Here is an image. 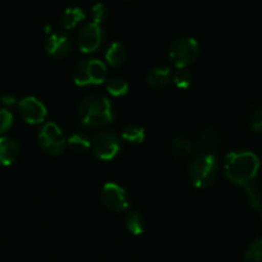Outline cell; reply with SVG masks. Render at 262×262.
<instances>
[{
  "mask_svg": "<svg viewBox=\"0 0 262 262\" xmlns=\"http://www.w3.org/2000/svg\"><path fill=\"white\" fill-rule=\"evenodd\" d=\"M225 176L241 187L253 183L260 170V159L251 151H233L225 156Z\"/></svg>",
  "mask_w": 262,
  "mask_h": 262,
  "instance_id": "1",
  "label": "cell"
},
{
  "mask_svg": "<svg viewBox=\"0 0 262 262\" xmlns=\"http://www.w3.org/2000/svg\"><path fill=\"white\" fill-rule=\"evenodd\" d=\"M79 122L90 128H101L112 123L113 109L109 100L99 95H91L82 100L77 107Z\"/></svg>",
  "mask_w": 262,
  "mask_h": 262,
  "instance_id": "2",
  "label": "cell"
},
{
  "mask_svg": "<svg viewBox=\"0 0 262 262\" xmlns=\"http://www.w3.org/2000/svg\"><path fill=\"white\" fill-rule=\"evenodd\" d=\"M192 184L200 189L210 188L219 176V163L214 154L199 152L193 156L188 168Z\"/></svg>",
  "mask_w": 262,
  "mask_h": 262,
  "instance_id": "3",
  "label": "cell"
},
{
  "mask_svg": "<svg viewBox=\"0 0 262 262\" xmlns=\"http://www.w3.org/2000/svg\"><path fill=\"white\" fill-rule=\"evenodd\" d=\"M72 77L77 86H97L106 81V67L97 59H83L73 67Z\"/></svg>",
  "mask_w": 262,
  "mask_h": 262,
  "instance_id": "4",
  "label": "cell"
},
{
  "mask_svg": "<svg viewBox=\"0 0 262 262\" xmlns=\"http://www.w3.org/2000/svg\"><path fill=\"white\" fill-rule=\"evenodd\" d=\"M200 54V43L196 38H177L169 46V58L177 68H187L196 61Z\"/></svg>",
  "mask_w": 262,
  "mask_h": 262,
  "instance_id": "5",
  "label": "cell"
},
{
  "mask_svg": "<svg viewBox=\"0 0 262 262\" xmlns=\"http://www.w3.org/2000/svg\"><path fill=\"white\" fill-rule=\"evenodd\" d=\"M91 147L94 155L100 160H113L120 151L119 137L110 130L100 132L92 140Z\"/></svg>",
  "mask_w": 262,
  "mask_h": 262,
  "instance_id": "6",
  "label": "cell"
},
{
  "mask_svg": "<svg viewBox=\"0 0 262 262\" xmlns=\"http://www.w3.org/2000/svg\"><path fill=\"white\" fill-rule=\"evenodd\" d=\"M38 143L45 152L50 155H59L67 146L63 132L55 123H46L38 133Z\"/></svg>",
  "mask_w": 262,
  "mask_h": 262,
  "instance_id": "7",
  "label": "cell"
},
{
  "mask_svg": "<svg viewBox=\"0 0 262 262\" xmlns=\"http://www.w3.org/2000/svg\"><path fill=\"white\" fill-rule=\"evenodd\" d=\"M100 200L113 212H123L129 207V197L127 191L113 182L102 186L100 191Z\"/></svg>",
  "mask_w": 262,
  "mask_h": 262,
  "instance_id": "8",
  "label": "cell"
},
{
  "mask_svg": "<svg viewBox=\"0 0 262 262\" xmlns=\"http://www.w3.org/2000/svg\"><path fill=\"white\" fill-rule=\"evenodd\" d=\"M104 40V32L97 23H87L79 30L77 36V43L82 53H95L101 46Z\"/></svg>",
  "mask_w": 262,
  "mask_h": 262,
  "instance_id": "9",
  "label": "cell"
},
{
  "mask_svg": "<svg viewBox=\"0 0 262 262\" xmlns=\"http://www.w3.org/2000/svg\"><path fill=\"white\" fill-rule=\"evenodd\" d=\"M18 109L23 120L28 124H40L46 119L48 110L45 105L33 96L25 97L18 102Z\"/></svg>",
  "mask_w": 262,
  "mask_h": 262,
  "instance_id": "10",
  "label": "cell"
},
{
  "mask_svg": "<svg viewBox=\"0 0 262 262\" xmlns=\"http://www.w3.org/2000/svg\"><path fill=\"white\" fill-rule=\"evenodd\" d=\"M223 142V133L220 128L216 124H211L204 129V132L200 136L199 142L197 145V150L200 152H207L212 154L216 148L220 147Z\"/></svg>",
  "mask_w": 262,
  "mask_h": 262,
  "instance_id": "11",
  "label": "cell"
},
{
  "mask_svg": "<svg viewBox=\"0 0 262 262\" xmlns=\"http://www.w3.org/2000/svg\"><path fill=\"white\" fill-rule=\"evenodd\" d=\"M71 40L66 33H53L45 41V50L53 58H64L71 51Z\"/></svg>",
  "mask_w": 262,
  "mask_h": 262,
  "instance_id": "12",
  "label": "cell"
},
{
  "mask_svg": "<svg viewBox=\"0 0 262 262\" xmlns=\"http://www.w3.org/2000/svg\"><path fill=\"white\" fill-rule=\"evenodd\" d=\"M197 151L196 143L187 137H177L170 142V152L177 161L192 160Z\"/></svg>",
  "mask_w": 262,
  "mask_h": 262,
  "instance_id": "13",
  "label": "cell"
},
{
  "mask_svg": "<svg viewBox=\"0 0 262 262\" xmlns=\"http://www.w3.org/2000/svg\"><path fill=\"white\" fill-rule=\"evenodd\" d=\"M19 154V145L10 137H0V164L4 166L15 163Z\"/></svg>",
  "mask_w": 262,
  "mask_h": 262,
  "instance_id": "14",
  "label": "cell"
},
{
  "mask_svg": "<svg viewBox=\"0 0 262 262\" xmlns=\"http://www.w3.org/2000/svg\"><path fill=\"white\" fill-rule=\"evenodd\" d=\"M171 69L169 67H158L147 74L148 86L155 90H161L171 82Z\"/></svg>",
  "mask_w": 262,
  "mask_h": 262,
  "instance_id": "15",
  "label": "cell"
},
{
  "mask_svg": "<svg viewBox=\"0 0 262 262\" xmlns=\"http://www.w3.org/2000/svg\"><path fill=\"white\" fill-rule=\"evenodd\" d=\"M105 59H106L107 64L112 67H120L125 63L127 59V50L124 46L118 41H114L112 45L107 48L106 53H105Z\"/></svg>",
  "mask_w": 262,
  "mask_h": 262,
  "instance_id": "16",
  "label": "cell"
},
{
  "mask_svg": "<svg viewBox=\"0 0 262 262\" xmlns=\"http://www.w3.org/2000/svg\"><path fill=\"white\" fill-rule=\"evenodd\" d=\"M86 14L81 8H68L63 12L60 17V23L64 28L71 30V28L76 27L78 23H81L84 19Z\"/></svg>",
  "mask_w": 262,
  "mask_h": 262,
  "instance_id": "17",
  "label": "cell"
},
{
  "mask_svg": "<svg viewBox=\"0 0 262 262\" xmlns=\"http://www.w3.org/2000/svg\"><path fill=\"white\" fill-rule=\"evenodd\" d=\"M146 132L142 127L136 124H129L122 130V138L127 141L128 143H133V145H140L145 141Z\"/></svg>",
  "mask_w": 262,
  "mask_h": 262,
  "instance_id": "18",
  "label": "cell"
},
{
  "mask_svg": "<svg viewBox=\"0 0 262 262\" xmlns=\"http://www.w3.org/2000/svg\"><path fill=\"white\" fill-rule=\"evenodd\" d=\"M125 228L133 235H141L145 230V222L138 212L132 211L125 217Z\"/></svg>",
  "mask_w": 262,
  "mask_h": 262,
  "instance_id": "19",
  "label": "cell"
},
{
  "mask_svg": "<svg viewBox=\"0 0 262 262\" xmlns=\"http://www.w3.org/2000/svg\"><path fill=\"white\" fill-rule=\"evenodd\" d=\"M106 89H107V92H109L112 96L122 97L128 94L129 86H128L125 79L120 78V77H115V78L109 79V81L106 82Z\"/></svg>",
  "mask_w": 262,
  "mask_h": 262,
  "instance_id": "20",
  "label": "cell"
},
{
  "mask_svg": "<svg viewBox=\"0 0 262 262\" xmlns=\"http://www.w3.org/2000/svg\"><path fill=\"white\" fill-rule=\"evenodd\" d=\"M67 145L76 152H84L91 147V142L86 136L81 135V133H74L71 137L67 140Z\"/></svg>",
  "mask_w": 262,
  "mask_h": 262,
  "instance_id": "21",
  "label": "cell"
},
{
  "mask_svg": "<svg viewBox=\"0 0 262 262\" xmlns=\"http://www.w3.org/2000/svg\"><path fill=\"white\" fill-rule=\"evenodd\" d=\"M171 81H173V83L176 84L178 89L186 90L192 84L193 77H192V73L187 68H178L177 72L173 73Z\"/></svg>",
  "mask_w": 262,
  "mask_h": 262,
  "instance_id": "22",
  "label": "cell"
},
{
  "mask_svg": "<svg viewBox=\"0 0 262 262\" xmlns=\"http://www.w3.org/2000/svg\"><path fill=\"white\" fill-rule=\"evenodd\" d=\"M243 188H245L246 194H247L251 205H252L256 210H258V211L262 212V194L260 189H258L253 183L248 184V186L243 187Z\"/></svg>",
  "mask_w": 262,
  "mask_h": 262,
  "instance_id": "23",
  "label": "cell"
},
{
  "mask_svg": "<svg viewBox=\"0 0 262 262\" xmlns=\"http://www.w3.org/2000/svg\"><path fill=\"white\" fill-rule=\"evenodd\" d=\"M245 262H262V239H257L247 248Z\"/></svg>",
  "mask_w": 262,
  "mask_h": 262,
  "instance_id": "24",
  "label": "cell"
},
{
  "mask_svg": "<svg viewBox=\"0 0 262 262\" xmlns=\"http://www.w3.org/2000/svg\"><path fill=\"white\" fill-rule=\"evenodd\" d=\"M91 17L94 19V23L100 25L107 17V8L102 3H97L91 8Z\"/></svg>",
  "mask_w": 262,
  "mask_h": 262,
  "instance_id": "25",
  "label": "cell"
},
{
  "mask_svg": "<svg viewBox=\"0 0 262 262\" xmlns=\"http://www.w3.org/2000/svg\"><path fill=\"white\" fill-rule=\"evenodd\" d=\"M248 124L253 130H262V107H256L248 117Z\"/></svg>",
  "mask_w": 262,
  "mask_h": 262,
  "instance_id": "26",
  "label": "cell"
},
{
  "mask_svg": "<svg viewBox=\"0 0 262 262\" xmlns=\"http://www.w3.org/2000/svg\"><path fill=\"white\" fill-rule=\"evenodd\" d=\"M13 124V115L12 113L8 112L7 109H0V136L4 135L5 132L10 129Z\"/></svg>",
  "mask_w": 262,
  "mask_h": 262,
  "instance_id": "27",
  "label": "cell"
},
{
  "mask_svg": "<svg viewBox=\"0 0 262 262\" xmlns=\"http://www.w3.org/2000/svg\"><path fill=\"white\" fill-rule=\"evenodd\" d=\"M0 101H2V104L5 105V106H13V105L17 104V99H15L13 95H3V96L0 97Z\"/></svg>",
  "mask_w": 262,
  "mask_h": 262,
  "instance_id": "28",
  "label": "cell"
}]
</instances>
